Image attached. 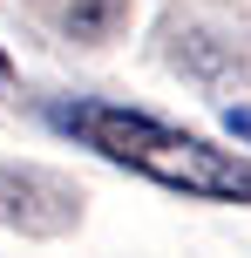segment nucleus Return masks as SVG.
<instances>
[{"mask_svg":"<svg viewBox=\"0 0 251 258\" xmlns=\"http://www.w3.org/2000/svg\"><path fill=\"white\" fill-rule=\"evenodd\" d=\"M48 122L61 136H75L81 150H95L102 163H122L136 177L163 183L177 197H197V204H251V156L217 150V143L190 136L177 122H156L143 109L122 102H54Z\"/></svg>","mask_w":251,"mask_h":258,"instance_id":"obj_1","label":"nucleus"},{"mask_svg":"<svg viewBox=\"0 0 251 258\" xmlns=\"http://www.w3.org/2000/svg\"><path fill=\"white\" fill-rule=\"evenodd\" d=\"M14 89V61H7V48H0V95Z\"/></svg>","mask_w":251,"mask_h":258,"instance_id":"obj_4","label":"nucleus"},{"mask_svg":"<svg viewBox=\"0 0 251 258\" xmlns=\"http://www.w3.org/2000/svg\"><path fill=\"white\" fill-rule=\"evenodd\" d=\"M224 129H231V136L251 150V109H224Z\"/></svg>","mask_w":251,"mask_h":258,"instance_id":"obj_3","label":"nucleus"},{"mask_svg":"<svg viewBox=\"0 0 251 258\" xmlns=\"http://www.w3.org/2000/svg\"><path fill=\"white\" fill-rule=\"evenodd\" d=\"M0 224H21V231H61V224H75V190L54 183L48 170H14V163H0Z\"/></svg>","mask_w":251,"mask_h":258,"instance_id":"obj_2","label":"nucleus"}]
</instances>
